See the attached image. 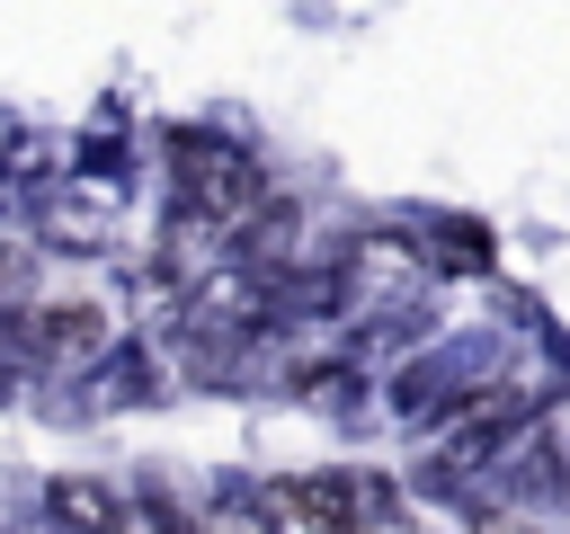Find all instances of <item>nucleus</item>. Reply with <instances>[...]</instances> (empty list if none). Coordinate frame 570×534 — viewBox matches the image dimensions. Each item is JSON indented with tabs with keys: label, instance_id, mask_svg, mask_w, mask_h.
<instances>
[{
	"label": "nucleus",
	"instance_id": "f257e3e1",
	"mask_svg": "<svg viewBox=\"0 0 570 534\" xmlns=\"http://www.w3.org/2000/svg\"><path fill=\"white\" fill-rule=\"evenodd\" d=\"M169 169H178V222H214V231H232V222L258 205V169H249L232 142L178 134V142H169Z\"/></svg>",
	"mask_w": 570,
	"mask_h": 534
},
{
	"label": "nucleus",
	"instance_id": "f03ea898",
	"mask_svg": "<svg viewBox=\"0 0 570 534\" xmlns=\"http://www.w3.org/2000/svg\"><path fill=\"white\" fill-rule=\"evenodd\" d=\"M276 507L303 516L312 534H374L383 525V481H365V472H294V481H276Z\"/></svg>",
	"mask_w": 570,
	"mask_h": 534
},
{
	"label": "nucleus",
	"instance_id": "7ed1b4c3",
	"mask_svg": "<svg viewBox=\"0 0 570 534\" xmlns=\"http://www.w3.org/2000/svg\"><path fill=\"white\" fill-rule=\"evenodd\" d=\"M18 347H27L36 365H71V374H89V365L107 356V312H98V303H62V294H45V303L18 312Z\"/></svg>",
	"mask_w": 570,
	"mask_h": 534
},
{
	"label": "nucleus",
	"instance_id": "20e7f679",
	"mask_svg": "<svg viewBox=\"0 0 570 534\" xmlns=\"http://www.w3.org/2000/svg\"><path fill=\"white\" fill-rule=\"evenodd\" d=\"M419 276H428V240H410V231H356L338 258L347 303H401V294H419Z\"/></svg>",
	"mask_w": 570,
	"mask_h": 534
},
{
	"label": "nucleus",
	"instance_id": "39448f33",
	"mask_svg": "<svg viewBox=\"0 0 570 534\" xmlns=\"http://www.w3.org/2000/svg\"><path fill=\"white\" fill-rule=\"evenodd\" d=\"M45 507L71 525V534H134L142 525V498L125 507L107 481H89V472H62V481H45Z\"/></svg>",
	"mask_w": 570,
	"mask_h": 534
},
{
	"label": "nucleus",
	"instance_id": "423d86ee",
	"mask_svg": "<svg viewBox=\"0 0 570 534\" xmlns=\"http://www.w3.org/2000/svg\"><path fill=\"white\" fill-rule=\"evenodd\" d=\"M196 516H205V534H285L276 490H249V481H214L196 498Z\"/></svg>",
	"mask_w": 570,
	"mask_h": 534
},
{
	"label": "nucleus",
	"instance_id": "0eeeda50",
	"mask_svg": "<svg viewBox=\"0 0 570 534\" xmlns=\"http://www.w3.org/2000/svg\"><path fill=\"white\" fill-rule=\"evenodd\" d=\"M134 534H160V525H151V516H142V525H134Z\"/></svg>",
	"mask_w": 570,
	"mask_h": 534
}]
</instances>
